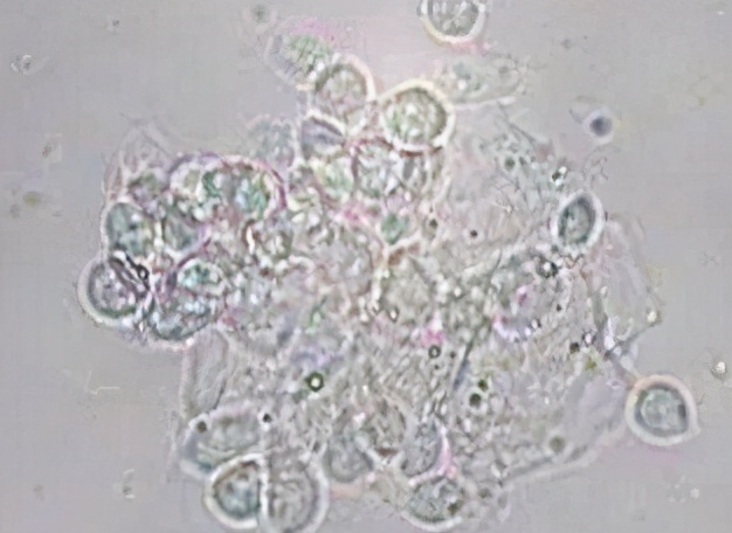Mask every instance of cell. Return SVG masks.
Here are the masks:
<instances>
[{"instance_id":"6da1fadb","label":"cell","mask_w":732,"mask_h":533,"mask_svg":"<svg viewBox=\"0 0 732 533\" xmlns=\"http://www.w3.org/2000/svg\"><path fill=\"white\" fill-rule=\"evenodd\" d=\"M462 504L461 490L446 479L421 486L411 501V511L424 521L439 522L451 518Z\"/></svg>"},{"instance_id":"7a4b0ae2","label":"cell","mask_w":732,"mask_h":533,"mask_svg":"<svg viewBox=\"0 0 732 533\" xmlns=\"http://www.w3.org/2000/svg\"><path fill=\"white\" fill-rule=\"evenodd\" d=\"M478 11L473 3L432 2L430 18L435 29L446 36H465L475 23Z\"/></svg>"},{"instance_id":"3957f363","label":"cell","mask_w":732,"mask_h":533,"mask_svg":"<svg viewBox=\"0 0 732 533\" xmlns=\"http://www.w3.org/2000/svg\"><path fill=\"white\" fill-rule=\"evenodd\" d=\"M595 223V212L586 199H579L565 210L562 218V237L570 244L588 239Z\"/></svg>"},{"instance_id":"277c9868","label":"cell","mask_w":732,"mask_h":533,"mask_svg":"<svg viewBox=\"0 0 732 533\" xmlns=\"http://www.w3.org/2000/svg\"><path fill=\"white\" fill-rule=\"evenodd\" d=\"M439 446L440 445L438 435L435 434L433 431H428L424 434L419 435L418 439L416 440V445H414V449L411 454V465H414V462L417 461L416 468L413 469V472H416L418 462H420L418 474H420V472H423V470L430 468L433 465L435 458H437Z\"/></svg>"}]
</instances>
